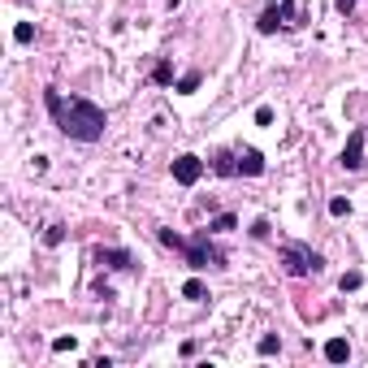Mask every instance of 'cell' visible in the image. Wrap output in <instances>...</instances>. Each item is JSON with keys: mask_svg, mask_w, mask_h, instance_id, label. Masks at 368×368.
<instances>
[{"mask_svg": "<svg viewBox=\"0 0 368 368\" xmlns=\"http://www.w3.org/2000/svg\"><path fill=\"white\" fill-rule=\"evenodd\" d=\"M152 83L169 87V83H174V65H169V61H156V70H152Z\"/></svg>", "mask_w": 368, "mask_h": 368, "instance_id": "11", "label": "cell"}, {"mask_svg": "<svg viewBox=\"0 0 368 368\" xmlns=\"http://www.w3.org/2000/svg\"><path fill=\"white\" fill-rule=\"evenodd\" d=\"M256 126H273V109H269V104H260V109H256Z\"/></svg>", "mask_w": 368, "mask_h": 368, "instance_id": "19", "label": "cell"}, {"mask_svg": "<svg viewBox=\"0 0 368 368\" xmlns=\"http://www.w3.org/2000/svg\"><path fill=\"white\" fill-rule=\"evenodd\" d=\"M156 238L165 247H174V251H182L191 269H226V251L213 243V230H199L195 238H182L174 230H156Z\"/></svg>", "mask_w": 368, "mask_h": 368, "instance_id": "2", "label": "cell"}, {"mask_svg": "<svg viewBox=\"0 0 368 368\" xmlns=\"http://www.w3.org/2000/svg\"><path fill=\"white\" fill-rule=\"evenodd\" d=\"M251 238H269V221H265V217H260V221L251 226Z\"/></svg>", "mask_w": 368, "mask_h": 368, "instance_id": "22", "label": "cell"}, {"mask_svg": "<svg viewBox=\"0 0 368 368\" xmlns=\"http://www.w3.org/2000/svg\"><path fill=\"white\" fill-rule=\"evenodd\" d=\"M238 174L260 178V174H265V156H260L256 147H238Z\"/></svg>", "mask_w": 368, "mask_h": 368, "instance_id": "8", "label": "cell"}, {"mask_svg": "<svg viewBox=\"0 0 368 368\" xmlns=\"http://www.w3.org/2000/svg\"><path fill=\"white\" fill-rule=\"evenodd\" d=\"M338 14H355V0H338Z\"/></svg>", "mask_w": 368, "mask_h": 368, "instance_id": "23", "label": "cell"}, {"mask_svg": "<svg viewBox=\"0 0 368 368\" xmlns=\"http://www.w3.org/2000/svg\"><path fill=\"white\" fill-rule=\"evenodd\" d=\"M61 238H65V226H48V234H43V243H48V247H57Z\"/></svg>", "mask_w": 368, "mask_h": 368, "instance_id": "18", "label": "cell"}, {"mask_svg": "<svg viewBox=\"0 0 368 368\" xmlns=\"http://www.w3.org/2000/svg\"><path fill=\"white\" fill-rule=\"evenodd\" d=\"M325 359H330V364H347V359H351L347 338H330V342H325Z\"/></svg>", "mask_w": 368, "mask_h": 368, "instance_id": "10", "label": "cell"}, {"mask_svg": "<svg viewBox=\"0 0 368 368\" xmlns=\"http://www.w3.org/2000/svg\"><path fill=\"white\" fill-rule=\"evenodd\" d=\"M359 282H364L359 273H342V290H359Z\"/></svg>", "mask_w": 368, "mask_h": 368, "instance_id": "21", "label": "cell"}, {"mask_svg": "<svg viewBox=\"0 0 368 368\" xmlns=\"http://www.w3.org/2000/svg\"><path fill=\"white\" fill-rule=\"evenodd\" d=\"M238 221H234V213H221L217 221H208V230H213V234H226V230H234Z\"/></svg>", "mask_w": 368, "mask_h": 368, "instance_id": "12", "label": "cell"}, {"mask_svg": "<svg viewBox=\"0 0 368 368\" xmlns=\"http://www.w3.org/2000/svg\"><path fill=\"white\" fill-rule=\"evenodd\" d=\"M199 178H204V161H199V156H191V152H182L178 161H174V182L178 186H195Z\"/></svg>", "mask_w": 368, "mask_h": 368, "instance_id": "5", "label": "cell"}, {"mask_svg": "<svg viewBox=\"0 0 368 368\" xmlns=\"http://www.w3.org/2000/svg\"><path fill=\"white\" fill-rule=\"evenodd\" d=\"M213 169H217L221 178H234V174H238V147H221V152L213 156Z\"/></svg>", "mask_w": 368, "mask_h": 368, "instance_id": "9", "label": "cell"}, {"mask_svg": "<svg viewBox=\"0 0 368 368\" xmlns=\"http://www.w3.org/2000/svg\"><path fill=\"white\" fill-rule=\"evenodd\" d=\"M295 22H299V14H295V5H290V0H269V9L260 14L256 31H260V35H273V31L295 26Z\"/></svg>", "mask_w": 368, "mask_h": 368, "instance_id": "4", "label": "cell"}, {"mask_svg": "<svg viewBox=\"0 0 368 368\" xmlns=\"http://www.w3.org/2000/svg\"><path fill=\"white\" fill-rule=\"evenodd\" d=\"M330 213H334V217H351V199L334 195V199H330Z\"/></svg>", "mask_w": 368, "mask_h": 368, "instance_id": "15", "label": "cell"}, {"mask_svg": "<svg viewBox=\"0 0 368 368\" xmlns=\"http://www.w3.org/2000/svg\"><path fill=\"white\" fill-rule=\"evenodd\" d=\"M43 104H48V117L52 126H57L65 139H78V143H95L104 139V126H109V117H104L100 104H91L87 95H61V91H43Z\"/></svg>", "mask_w": 368, "mask_h": 368, "instance_id": "1", "label": "cell"}, {"mask_svg": "<svg viewBox=\"0 0 368 368\" xmlns=\"http://www.w3.org/2000/svg\"><path fill=\"white\" fill-rule=\"evenodd\" d=\"M204 295H208V290H204V282H199V278H191V282L182 286V299H204Z\"/></svg>", "mask_w": 368, "mask_h": 368, "instance_id": "14", "label": "cell"}, {"mask_svg": "<svg viewBox=\"0 0 368 368\" xmlns=\"http://www.w3.org/2000/svg\"><path fill=\"white\" fill-rule=\"evenodd\" d=\"M364 139H368V130L355 126L351 139H347V147H342V169H359L364 165Z\"/></svg>", "mask_w": 368, "mask_h": 368, "instance_id": "7", "label": "cell"}, {"mask_svg": "<svg viewBox=\"0 0 368 368\" xmlns=\"http://www.w3.org/2000/svg\"><path fill=\"white\" fill-rule=\"evenodd\" d=\"M91 256H95V265H109V269H122V273L135 269V256L126 247H95Z\"/></svg>", "mask_w": 368, "mask_h": 368, "instance_id": "6", "label": "cell"}, {"mask_svg": "<svg viewBox=\"0 0 368 368\" xmlns=\"http://www.w3.org/2000/svg\"><path fill=\"white\" fill-rule=\"evenodd\" d=\"M14 39H18V43H31V39H35V26H31V22H18V26H14Z\"/></svg>", "mask_w": 368, "mask_h": 368, "instance_id": "16", "label": "cell"}, {"mask_svg": "<svg viewBox=\"0 0 368 368\" xmlns=\"http://www.w3.org/2000/svg\"><path fill=\"white\" fill-rule=\"evenodd\" d=\"M195 87H199V74H195V70H191V74H182V78H178V91H182V95H191V91H195Z\"/></svg>", "mask_w": 368, "mask_h": 368, "instance_id": "17", "label": "cell"}, {"mask_svg": "<svg viewBox=\"0 0 368 368\" xmlns=\"http://www.w3.org/2000/svg\"><path fill=\"white\" fill-rule=\"evenodd\" d=\"M282 265L290 278H317L325 269V256L312 251L307 243H282Z\"/></svg>", "mask_w": 368, "mask_h": 368, "instance_id": "3", "label": "cell"}, {"mask_svg": "<svg viewBox=\"0 0 368 368\" xmlns=\"http://www.w3.org/2000/svg\"><path fill=\"white\" fill-rule=\"evenodd\" d=\"M74 347H78V338H52V351H57V355L61 351H74Z\"/></svg>", "mask_w": 368, "mask_h": 368, "instance_id": "20", "label": "cell"}, {"mask_svg": "<svg viewBox=\"0 0 368 368\" xmlns=\"http://www.w3.org/2000/svg\"><path fill=\"white\" fill-rule=\"evenodd\" d=\"M278 347H282V338H278V334H265V338L256 342V351H260V355H273Z\"/></svg>", "mask_w": 368, "mask_h": 368, "instance_id": "13", "label": "cell"}]
</instances>
